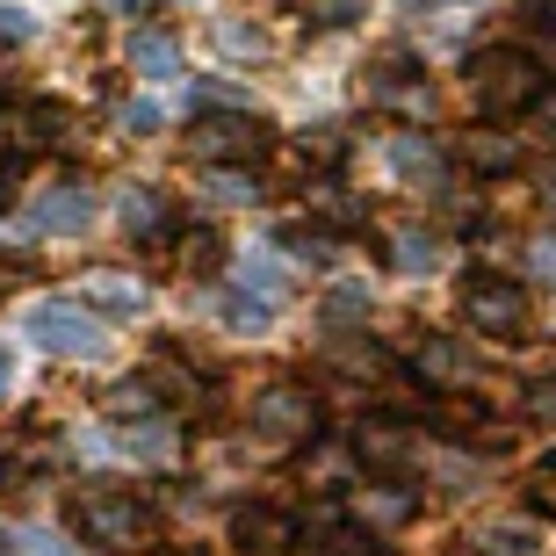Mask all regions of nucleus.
<instances>
[{
	"label": "nucleus",
	"mask_w": 556,
	"mask_h": 556,
	"mask_svg": "<svg viewBox=\"0 0 556 556\" xmlns=\"http://www.w3.org/2000/svg\"><path fill=\"white\" fill-rule=\"evenodd\" d=\"M282 247H289V261H296V268H332L340 239H332L326 225H289V231H282Z\"/></svg>",
	"instance_id": "15"
},
{
	"label": "nucleus",
	"mask_w": 556,
	"mask_h": 556,
	"mask_svg": "<svg viewBox=\"0 0 556 556\" xmlns=\"http://www.w3.org/2000/svg\"><path fill=\"white\" fill-rule=\"evenodd\" d=\"M362 514L391 528V520H405V514H413V498H405V492H391V484H369V498H362Z\"/></svg>",
	"instance_id": "24"
},
{
	"label": "nucleus",
	"mask_w": 556,
	"mask_h": 556,
	"mask_svg": "<svg viewBox=\"0 0 556 556\" xmlns=\"http://www.w3.org/2000/svg\"><path fill=\"white\" fill-rule=\"evenodd\" d=\"M528 268H535L542 282L556 289V239H535V247H528Z\"/></svg>",
	"instance_id": "30"
},
{
	"label": "nucleus",
	"mask_w": 556,
	"mask_h": 556,
	"mask_svg": "<svg viewBox=\"0 0 556 556\" xmlns=\"http://www.w3.org/2000/svg\"><path fill=\"white\" fill-rule=\"evenodd\" d=\"M362 318H369V289H362V282H340L326 296V326L340 332V326H362Z\"/></svg>",
	"instance_id": "21"
},
{
	"label": "nucleus",
	"mask_w": 556,
	"mask_h": 556,
	"mask_svg": "<svg viewBox=\"0 0 556 556\" xmlns=\"http://www.w3.org/2000/svg\"><path fill=\"white\" fill-rule=\"evenodd\" d=\"M535 413H556V376H549V383H535Z\"/></svg>",
	"instance_id": "33"
},
{
	"label": "nucleus",
	"mask_w": 556,
	"mask_h": 556,
	"mask_svg": "<svg viewBox=\"0 0 556 556\" xmlns=\"http://www.w3.org/2000/svg\"><path fill=\"white\" fill-rule=\"evenodd\" d=\"M0 556H15V549H8V542H0Z\"/></svg>",
	"instance_id": "36"
},
{
	"label": "nucleus",
	"mask_w": 556,
	"mask_h": 556,
	"mask_svg": "<svg viewBox=\"0 0 556 556\" xmlns=\"http://www.w3.org/2000/svg\"><path fill=\"white\" fill-rule=\"evenodd\" d=\"M413 376H419V383H433V391H463V383H470V354L455 348V340H419Z\"/></svg>",
	"instance_id": "10"
},
{
	"label": "nucleus",
	"mask_w": 556,
	"mask_h": 556,
	"mask_svg": "<svg viewBox=\"0 0 556 556\" xmlns=\"http://www.w3.org/2000/svg\"><path fill=\"white\" fill-rule=\"evenodd\" d=\"M37 37V15H29V8H0V51H8V43H29Z\"/></svg>",
	"instance_id": "27"
},
{
	"label": "nucleus",
	"mask_w": 556,
	"mask_h": 556,
	"mask_svg": "<svg viewBox=\"0 0 556 556\" xmlns=\"http://www.w3.org/2000/svg\"><path fill=\"white\" fill-rule=\"evenodd\" d=\"M362 94H369L376 109H405V116H427V109H433V87L419 80V65H413V59H383V65H369Z\"/></svg>",
	"instance_id": "7"
},
{
	"label": "nucleus",
	"mask_w": 556,
	"mask_h": 556,
	"mask_svg": "<svg viewBox=\"0 0 556 556\" xmlns=\"http://www.w3.org/2000/svg\"><path fill=\"white\" fill-rule=\"evenodd\" d=\"M124 455H138V463H166V455H174L166 419H130V427H124Z\"/></svg>",
	"instance_id": "16"
},
{
	"label": "nucleus",
	"mask_w": 556,
	"mask_h": 556,
	"mask_svg": "<svg viewBox=\"0 0 556 556\" xmlns=\"http://www.w3.org/2000/svg\"><path fill=\"white\" fill-rule=\"evenodd\" d=\"M231 542L253 556H282L289 542H296V520L282 514V506H247V514L231 520Z\"/></svg>",
	"instance_id": "8"
},
{
	"label": "nucleus",
	"mask_w": 556,
	"mask_h": 556,
	"mask_svg": "<svg viewBox=\"0 0 556 556\" xmlns=\"http://www.w3.org/2000/svg\"><path fill=\"white\" fill-rule=\"evenodd\" d=\"M181 268L188 275H210V268H217V239H210V231H188V239H181Z\"/></svg>",
	"instance_id": "26"
},
{
	"label": "nucleus",
	"mask_w": 556,
	"mask_h": 556,
	"mask_svg": "<svg viewBox=\"0 0 556 556\" xmlns=\"http://www.w3.org/2000/svg\"><path fill=\"white\" fill-rule=\"evenodd\" d=\"M354 455H362L369 470H397V463L413 455V433H405V419H362V427H354Z\"/></svg>",
	"instance_id": "9"
},
{
	"label": "nucleus",
	"mask_w": 556,
	"mask_h": 556,
	"mask_svg": "<svg viewBox=\"0 0 556 556\" xmlns=\"http://www.w3.org/2000/svg\"><path fill=\"white\" fill-rule=\"evenodd\" d=\"M73 528H80L87 542H102V549H130V542L152 528V514H144L130 492H87L80 506H73Z\"/></svg>",
	"instance_id": "3"
},
{
	"label": "nucleus",
	"mask_w": 556,
	"mask_h": 556,
	"mask_svg": "<svg viewBox=\"0 0 556 556\" xmlns=\"http://www.w3.org/2000/svg\"><path fill=\"white\" fill-rule=\"evenodd\" d=\"M80 296H87V304H102L109 318H138V304H144V289L130 282V275H109V268H94V275H87V282H80Z\"/></svg>",
	"instance_id": "13"
},
{
	"label": "nucleus",
	"mask_w": 556,
	"mask_h": 556,
	"mask_svg": "<svg viewBox=\"0 0 556 556\" xmlns=\"http://www.w3.org/2000/svg\"><path fill=\"white\" fill-rule=\"evenodd\" d=\"M87 217H94V195H87L80 181H59V188H43V203H37L29 225L37 231H80Z\"/></svg>",
	"instance_id": "11"
},
{
	"label": "nucleus",
	"mask_w": 556,
	"mask_h": 556,
	"mask_svg": "<svg viewBox=\"0 0 556 556\" xmlns=\"http://www.w3.org/2000/svg\"><path fill=\"white\" fill-rule=\"evenodd\" d=\"M203 188L217 203H261V181H253L247 166H203Z\"/></svg>",
	"instance_id": "19"
},
{
	"label": "nucleus",
	"mask_w": 556,
	"mask_h": 556,
	"mask_svg": "<svg viewBox=\"0 0 556 556\" xmlns=\"http://www.w3.org/2000/svg\"><path fill=\"white\" fill-rule=\"evenodd\" d=\"M225 318L239 332H268L275 311H268V296H261V289H231V296H225Z\"/></svg>",
	"instance_id": "22"
},
{
	"label": "nucleus",
	"mask_w": 556,
	"mask_h": 556,
	"mask_svg": "<svg viewBox=\"0 0 556 556\" xmlns=\"http://www.w3.org/2000/svg\"><path fill=\"white\" fill-rule=\"evenodd\" d=\"M391 160H397V174H405V181H433V174H441V152H433L419 130H405V138L391 144Z\"/></svg>",
	"instance_id": "17"
},
{
	"label": "nucleus",
	"mask_w": 556,
	"mask_h": 556,
	"mask_svg": "<svg viewBox=\"0 0 556 556\" xmlns=\"http://www.w3.org/2000/svg\"><path fill=\"white\" fill-rule=\"evenodd\" d=\"M124 130H160V109L152 102H124Z\"/></svg>",
	"instance_id": "31"
},
{
	"label": "nucleus",
	"mask_w": 556,
	"mask_h": 556,
	"mask_svg": "<svg viewBox=\"0 0 556 556\" xmlns=\"http://www.w3.org/2000/svg\"><path fill=\"white\" fill-rule=\"evenodd\" d=\"M217 43H225V51H239V59H261V29H239V22H225V29H217Z\"/></svg>",
	"instance_id": "29"
},
{
	"label": "nucleus",
	"mask_w": 556,
	"mask_h": 556,
	"mask_svg": "<svg viewBox=\"0 0 556 556\" xmlns=\"http://www.w3.org/2000/svg\"><path fill=\"white\" fill-rule=\"evenodd\" d=\"M130 73L138 80H174L181 73V43L166 37V29H138L130 37Z\"/></svg>",
	"instance_id": "12"
},
{
	"label": "nucleus",
	"mask_w": 556,
	"mask_h": 556,
	"mask_svg": "<svg viewBox=\"0 0 556 556\" xmlns=\"http://www.w3.org/2000/svg\"><path fill=\"white\" fill-rule=\"evenodd\" d=\"M470 94L484 116H520V109L542 102V65L520 43H492V51L470 59Z\"/></svg>",
	"instance_id": "1"
},
{
	"label": "nucleus",
	"mask_w": 556,
	"mask_h": 556,
	"mask_svg": "<svg viewBox=\"0 0 556 556\" xmlns=\"http://www.w3.org/2000/svg\"><path fill=\"white\" fill-rule=\"evenodd\" d=\"M535 181H542V203H556V160H549V166H542Z\"/></svg>",
	"instance_id": "34"
},
{
	"label": "nucleus",
	"mask_w": 556,
	"mask_h": 556,
	"mask_svg": "<svg viewBox=\"0 0 556 556\" xmlns=\"http://www.w3.org/2000/svg\"><path fill=\"white\" fill-rule=\"evenodd\" d=\"M311 210H318L326 225H362V217H369V210L354 203V195H348L340 181H318V188H311Z\"/></svg>",
	"instance_id": "20"
},
{
	"label": "nucleus",
	"mask_w": 556,
	"mask_h": 556,
	"mask_svg": "<svg viewBox=\"0 0 556 556\" xmlns=\"http://www.w3.org/2000/svg\"><path fill=\"white\" fill-rule=\"evenodd\" d=\"M253 427L268 433V441H304V433H318V397H311V383H268V391H253Z\"/></svg>",
	"instance_id": "5"
},
{
	"label": "nucleus",
	"mask_w": 556,
	"mask_h": 556,
	"mask_svg": "<svg viewBox=\"0 0 556 556\" xmlns=\"http://www.w3.org/2000/svg\"><path fill=\"white\" fill-rule=\"evenodd\" d=\"M369 8V0H311V22H326V29H340V22H354Z\"/></svg>",
	"instance_id": "28"
},
{
	"label": "nucleus",
	"mask_w": 556,
	"mask_h": 556,
	"mask_svg": "<svg viewBox=\"0 0 556 556\" xmlns=\"http://www.w3.org/2000/svg\"><path fill=\"white\" fill-rule=\"evenodd\" d=\"M109 8H116V15H138V8H152V0H109Z\"/></svg>",
	"instance_id": "35"
},
{
	"label": "nucleus",
	"mask_w": 556,
	"mask_h": 556,
	"mask_svg": "<svg viewBox=\"0 0 556 556\" xmlns=\"http://www.w3.org/2000/svg\"><path fill=\"white\" fill-rule=\"evenodd\" d=\"M15 203V160H0V210Z\"/></svg>",
	"instance_id": "32"
},
{
	"label": "nucleus",
	"mask_w": 556,
	"mask_h": 556,
	"mask_svg": "<svg viewBox=\"0 0 556 556\" xmlns=\"http://www.w3.org/2000/svg\"><path fill=\"white\" fill-rule=\"evenodd\" d=\"M477 556H542L535 535L520 528V520H506V528H492V535H477Z\"/></svg>",
	"instance_id": "23"
},
{
	"label": "nucleus",
	"mask_w": 556,
	"mask_h": 556,
	"mask_svg": "<svg viewBox=\"0 0 556 556\" xmlns=\"http://www.w3.org/2000/svg\"><path fill=\"white\" fill-rule=\"evenodd\" d=\"M463 160H470L477 174H514V166H520V144L506 138V130H477V138H463Z\"/></svg>",
	"instance_id": "14"
},
{
	"label": "nucleus",
	"mask_w": 556,
	"mask_h": 556,
	"mask_svg": "<svg viewBox=\"0 0 556 556\" xmlns=\"http://www.w3.org/2000/svg\"><path fill=\"white\" fill-rule=\"evenodd\" d=\"M124 225L138 231V239H160V231H166V203H160V188H130V195H124Z\"/></svg>",
	"instance_id": "18"
},
{
	"label": "nucleus",
	"mask_w": 556,
	"mask_h": 556,
	"mask_svg": "<svg viewBox=\"0 0 556 556\" xmlns=\"http://www.w3.org/2000/svg\"><path fill=\"white\" fill-rule=\"evenodd\" d=\"M195 152H203V166H239V160H261V152H268V130L253 124L247 109L195 116Z\"/></svg>",
	"instance_id": "6"
},
{
	"label": "nucleus",
	"mask_w": 556,
	"mask_h": 556,
	"mask_svg": "<svg viewBox=\"0 0 556 556\" xmlns=\"http://www.w3.org/2000/svg\"><path fill=\"white\" fill-rule=\"evenodd\" d=\"M22 332H29L43 354H65V362H80V354H102L109 348L102 318H94V311H80V304H65V296L37 304L29 318H22Z\"/></svg>",
	"instance_id": "2"
},
{
	"label": "nucleus",
	"mask_w": 556,
	"mask_h": 556,
	"mask_svg": "<svg viewBox=\"0 0 556 556\" xmlns=\"http://www.w3.org/2000/svg\"><path fill=\"white\" fill-rule=\"evenodd\" d=\"M433 261H441V247H433L427 231H405V239H397V268L405 275H427Z\"/></svg>",
	"instance_id": "25"
},
{
	"label": "nucleus",
	"mask_w": 556,
	"mask_h": 556,
	"mask_svg": "<svg viewBox=\"0 0 556 556\" xmlns=\"http://www.w3.org/2000/svg\"><path fill=\"white\" fill-rule=\"evenodd\" d=\"M463 318H470L484 340H528V296H520L514 282H484V275H477V282L463 289Z\"/></svg>",
	"instance_id": "4"
}]
</instances>
